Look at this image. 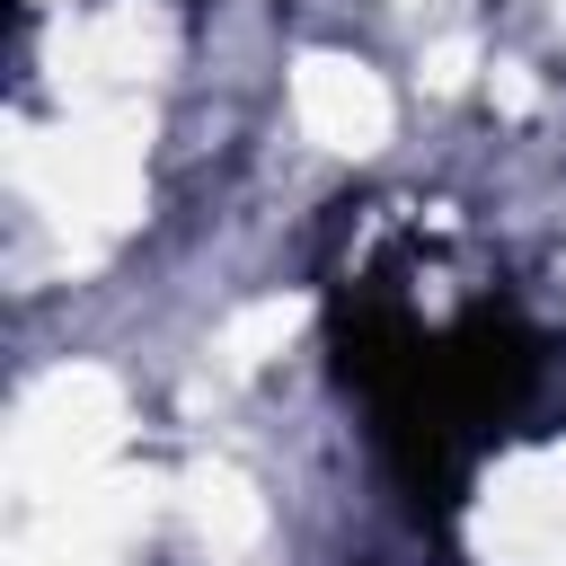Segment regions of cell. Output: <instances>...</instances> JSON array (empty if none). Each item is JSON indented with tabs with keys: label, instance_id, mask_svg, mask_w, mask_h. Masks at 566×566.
I'll return each instance as SVG.
<instances>
[{
	"label": "cell",
	"instance_id": "cell-1",
	"mask_svg": "<svg viewBox=\"0 0 566 566\" xmlns=\"http://www.w3.org/2000/svg\"><path fill=\"white\" fill-rule=\"evenodd\" d=\"M142 106H62L53 124L9 133L18 195L71 230V248H97L142 221Z\"/></svg>",
	"mask_w": 566,
	"mask_h": 566
},
{
	"label": "cell",
	"instance_id": "cell-2",
	"mask_svg": "<svg viewBox=\"0 0 566 566\" xmlns=\"http://www.w3.org/2000/svg\"><path fill=\"white\" fill-rule=\"evenodd\" d=\"M115 442H124V380L97 363H53L9 416V486L27 504H53L80 478L115 469Z\"/></svg>",
	"mask_w": 566,
	"mask_h": 566
},
{
	"label": "cell",
	"instance_id": "cell-3",
	"mask_svg": "<svg viewBox=\"0 0 566 566\" xmlns=\"http://www.w3.org/2000/svg\"><path fill=\"white\" fill-rule=\"evenodd\" d=\"M177 62V18L168 0H97L53 27V71L71 106H142V88Z\"/></svg>",
	"mask_w": 566,
	"mask_h": 566
},
{
	"label": "cell",
	"instance_id": "cell-4",
	"mask_svg": "<svg viewBox=\"0 0 566 566\" xmlns=\"http://www.w3.org/2000/svg\"><path fill=\"white\" fill-rule=\"evenodd\" d=\"M469 539L486 566H566V442H531L495 460V478L478 486Z\"/></svg>",
	"mask_w": 566,
	"mask_h": 566
},
{
	"label": "cell",
	"instance_id": "cell-5",
	"mask_svg": "<svg viewBox=\"0 0 566 566\" xmlns=\"http://www.w3.org/2000/svg\"><path fill=\"white\" fill-rule=\"evenodd\" d=\"M159 513V486L142 469H97L71 495L35 504V522L18 531L9 566H124V539Z\"/></svg>",
	"mask_w": 566,
	"mask_h": 566
},
{
	"label": "cell",
	"instance_id": "cell-6",
	"mask_svg": "<svg viewBox=\"0 0 566 566\" xmlns=\"http://www.w3.org/2000/svg\"><path fill=\"white\" fill-rule=\"evenodd\" d=\"M292 115H301V133H310L318 150H336V159H371V150L389 142V124H398L380 71H363L354 53H301V71H292Z\"/></svg>",
	"mask_w": 566,
	"mask_h": 566
},
{
	"label": "cell",
	"instance_id": "cell-7",
	"mask_svg": "<svg viewBox=\"0 0 566 566\" xmlns=\"http://www.w3.org/2000/svg\"><path fill=\"white\" fill-rule=\"evenodd\" d=\"M186 522H195V539L212 557H256L265 548V495L239 469H221V460H203L186 478Z\"/></svg>",
	"mask_w": 566,
	"mask_h": 566
},
{
	"label": "cell",
	"instance_id": "cell-8",
	"mask_svg": "<svg viewBox=\"0 0 566 566\" xmlns=\"http://www.w3.org/2000/svg\"><path fill=\"white\" fill-rule=\"evenodd\" d=\"M301 318H310L301 301H283V292H265V301H248V310H230V327H221V345H212V354H221L230 371H256V363H274V354H283V345L301 336Z\"/></svg>",
	"mask_w": 566,
	"mask_h": 566
},
{
	"label": "cell",
	"instance_id": "cell-9",
	"mask_svg": "<svg viewBox=\"0 0 566 566\" xmlns=\"http://www.w3.org/2000/svg\"><path fill=\"white\" fill-rule=\"evenodd\" d=\"M424 71H433V88H460V80L478 71V44H469V35H451V44H433V53H424Z\"/></svg>",
	"mask_w": 566,
	"mask_h": 566
}]
</instances>
